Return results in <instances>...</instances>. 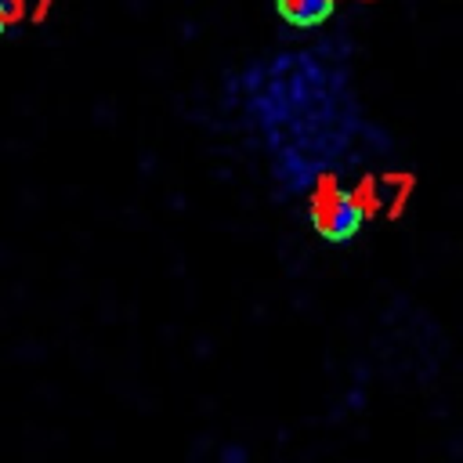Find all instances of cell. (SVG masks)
<instances>
[{"label": "cell", "mask_w": 463, "mask_h": 463, "mask_svg": "<svg viewBox=\"0 0 463 463\" xmlns=\"http://www.w3.org/2000/svg\"><path fill=\"white\" fill-rule=\"evenodd\" d=\"M307 224L326 242H351L362 232V213L351 199V188L336 170H318L307 188Z\"/></svg>", "instance_id": "1"}, {"label": "cell", "mask_w": 463, "mask_h": 463, "mask_svg": "<svg viewBox=\"0 0 463 463\" xmlns=\"http://www.w3.org/2000/svg\"><path fill=\"white\" fill-rule=\"evenodd\" d=\"M333 4L336 0H275V11L297 29H315L333 14Z\"/></svg>", "instance_id": "2"}, {"label": "cell", "mask_w": 463, "mask_h": 463, "mask_svg": "<svg viewBox=\"0 0 463 463\" xmlns=\"http://www.w3.org/2000/svg\"><path fill=\"white\" fill-rule=\"evenodd\" d=\"M351 199H354L362 221H373V217L383 210V184H380V177H362V181L351 188Z\"/></svg>", "instance_id": "3"}, {"label": "cell", "mask_w": 463, "mask_h": 463, "mask_svg": "<svg viewBox=\"0 0 463 463\" xmlns=\"http://www.w3.org/2000/svg\"><path fill=\"white\" fill-rule=\"evenodd\" d=\"M22 18V0H0V36L7 33L11 22Z\"/></svg>", "instance_id": "4"}]
</instances>
